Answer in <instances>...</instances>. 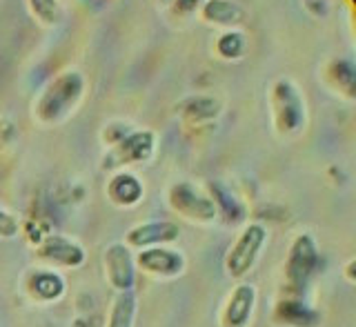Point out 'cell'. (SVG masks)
Segmentation results:
<instances>
[{"instance_id":"cell-4","label":"cell","mask_w":356,"mask_h":327,"mask_svg":"<svg viewBox=\"0 0 356 327\" xmlns=\"http://www.w3.org/2000/svg\"><path fill=\"white\" fill-rule=\"evenodd\" d=\"M267 243V230L261 223H248L236 236L234 245H229V250L225 254V272L232 278H243L248 276L256 261H259V254Z\"/></svg>"},{"instance_id":"cell-18","label":"cell","mask_w":356,"mask_h":327,"mask_svg":"<svg viewBox=\"0 0 356 327\" xmlns=\"http://www.w3.org/2000/svg\"><path fill=\"white\" fill-rule=\"evenodd\" d=\"M181 116L189 122H209L220 114V103L214 96H192L178 105Z\"/></svg>"},{"instance_id":"cell-23","label":"cell","mask_w":356,"mask_h":327,"mask_svg":"<svg viewBox=\"0 0 356 327\" xmlns=\"http://www.w3.org/2000/svg\"><path fill=\"white\" fill-rule=\"evenodd\" d=\"M205 0H174V9L178 11V14L183 16H189V14H196V11L203 7Z\"/></svg>"},{"instance_id":"cell-3","label":"cell","mask_w":356,"mask_h":327,"mask_svg":"<svg viewBox=\"0 0 356 327\" xmlns=\"http://www.w3.org/2000/svg\"><path fill=\"white\" fill-rule=\"evenodd\" d=\"M318 267V247L316 241L309 234H300L289 245V252L285 258V276L283 289L289 298H303L307 285L316 274Z\"/></svg>"},{"instance_id":"cell-21","label":"cell","mask_w":356,"mask_h":327,"mask_svg":"<svg viewBox=\"0 0 356 327\" xmlns=\"http://www.w3.org/2000/svg\"><path fill=\"white\" fill-rule=\"evenodd\" d=\"M18 232H20L18 218L14 216V214H9L7 209L0 207V239L11 241V239H16Z\"/></svg>"},{"instance_id":"cell-10","label":"cell","mask_w":356,"mask_h":327,"mask_svg":"<svg viewBox=\"0 0 356 327\" xmlns=\"http://www.w3.org/2000/svg\"><path fill=\"white\" fill-rule=\"evenodd\" d=\"M181 236V228L174 221H149L140 223L136 228H131L125 234V245L136 247V250H145V247H159V245H170L178 241Z\"/></svg>"},{"instance_id":"cell-6","label":"cell","mask_w":356,"mask_h":327,"mask_svg":"<svg viewBox=\"0 0 356 327\" xmlns=\"http://www.w3.org/2000/svg\"><path fill=\"white\" fill-rule=\"evenodd\" d=\"M167 200H170V207L178 216L187 218L189 223H211L218 216L216 202L211 200V196L203 194V191L196 189L192 183H185V180L170 187Z\"/></svg>"},{"instance_id":"cell-2","label":"cell","mask_w":356,"mask_h":327,"mask_svg":"<svg viewBox=\"0 0 356 327\" xmlns=\"http://www.w3.org/2000/svg\"><path fill=\"white\" fill-rule=\"evenodd\" d=\"M270 109L274 129L281 136H294L307 125V105L305 96L289 78H278L270 89Z\"/></svg>"},{"instance_id":"cell-16","label":"cell","mask_w":356,"mask_h":327,"mask_svg":"<svg viewBox=\"0 0 356 327\" xmlns=\"http://www.w3.org/2000/svg\"><path fill=\"white\" fill-rule=\"evenodd\" d=\"M27 292L40 303L58 301L65 294V278L54 269H36L27 278Z\"/></svg>"},{"instance_id":"cell-5","label":"cell","mask_w":356,"mask_h":327,"mask_svg":"<svg viewBox=\"0 0 356 327\" xmlns=\"http://www.w3.org/2000/svg\"><path fill=\"white\" fill-rule=\"evenodd\" d=\"M156 147V134L152 129H138L120 136L107 154L103 156V169L107 172H120L129 165L147 163Z\"/></svg>"},{"instance_id":"cell-11","label":"cell","mask_w":356,"mask_h":327,"mask_svg":"<svg viewBox=\"0 0 356 327\" xmlns=\"http://www.w3.org/2000/svg\"><path fill=\"white\" fill-rule=\"evenodd\" d=\"M256 308V287L252 283H238L232 289L220 312V327H248Z\"/></svg>"},{"instance_id":"cell-19","label":"cell","mask_w":356,"mask_h":327,"mask_svg":"<svg viewBox=\"0 0 356 327\" xmlns=\"http://www.w3.org/2000/svg\"><path fill=\"white\" fill-rule=\"evenodd\" d=\"M248 51V36L241 29H225L216 40V54L222 61H238Z\"/></svg>"},{"instance_id":"cell-24","label":"cell","mask_w":356,"mask_h":327,"mask_svg":"<svg viewBox=\"0 0 356 327\" xmlns=\"http://www.w3.org/2000/svg\"><path fill=\"white\" fill-rule=\"evenodd\" d=\"M345 278H348L350 283H356V258H350L348 265H345Z\"/></svg>"},{"instance_id":"cell-15","label":"cell","mask_w":356,"mask_h":327,"mask_svg":"<svg viewBox=\"0 0 356 327\" xmlns=\"http://www.w3.org/2000/svg\"><path fill=\"white\" fill-rule=\"evenodd\" d=\"M323 81L343 98L354 100L356 96V67L350 58H334L323 70Z\"/></svg>"},{"instance_id":"cell-22","label":"cell","mask_w":356,"mask_h":327,"mask_svg":"<svg viewBox=\"0 0 356 327\" xmlns=\"http://www.w3.org/2000/svg\"><path fill=\"white\" fill-rule=\"evenodd\" d=\"M300 5L314 18H325L330 14V0H300Z\"/></svg>"},{"instance_id":"cell-13","label":"cell","mask_w":356,"mask_h":327,"mask_svg":"<svg viewBox=\"0 0 356 327\" xmlns=\"http://www.w3.org/2000/svg\"><path fill=\"white\" fill-rule=\"evenodd\" d=\"M107 196L114 205L134 207V205H138L140 198L145 196V189L136 174L127 172V169H120V172H114V176L109 178Z\"/></svg>"},{"instance_id":"cell-17","label":"cell","mask_w":356,"mask_h":327,"mask_svg":"<svg viewBox=\"0 0 356 327\" xmlns=\"http://www.w3.org/2000/svg\"><path fill=\"white\" fill-rule=\"evenodd\" d=\"M136 310H138L136 292L134 289L118 292L109 308L107 327H134V323H136Z\"/></svg>"},{"instance_id":"cell-12","label":"cell","mask_w":356,"mask_h":327,"mask_svg":"<svg viewBox=\"0 0 356 327\" xmlns=\"http://www.w3.org/2000/svg\"><path fill=\"white\" fill-rule=\"evenodd\" d=\"M198 14L209 25L225 29H238L248 18V11L236 0H205Z\"/></svg>"},{"instance_id":"cell-8","label":"cell","mask_w":356,"mask_h":327,"mask_svg":"<svg viewBox=\"0 0 356 327\" xmlns=\"http://www.w3.org/2000/svg\"><path fill=\"white\" fill-rule=\"evenodd\" d=\"M36 256L42 263L54 265V267H67V269L81 267L87 258L83 245H78L76 241L67 239L63 234L47 236V239L36 247Z\"/></svg>"},{"instance_id":"cell-25","label":"cell","mask_w":356,"mask_h":327,"mask_svg":"<svg viewBox=\"0 0 356 327\" xmlns=\"http://www.w3.org/2000/svg\"><path fill=\"white\" fill-rule=\"evenodd\" d=\"M159 3H161V5H172L174 0H159Z\"/></svg>"},{"instance_id":"cell-7","label":"cell","mask_w":356,"mask_h":327,"mask_svg":"<svg viewBox=\"0 0 356 327\" xmlns=\"http://www.w3.org/2000/svg\"><path fill=\"white\" fill-rule=\"evenodd\" d=\"M103 265L109 285L116 292L134 289V285H136V263H134L131 247H127L125 243L109 245L103 256Z\"/></svg>"},{"instance_id":"cell-20","label":"cell","mask_w":356,"mask_h":327,"mask_svg":"<svg viewBox=\"0 0 356 327\" xmlns=\"http://www.w3.org/2000/svg\"><path fill=\"white\" fill-rule=\"evenodd\" d=\"M33 20L42 27H56L63 20L60 0H27Z\"/></svg>"},{"instance_id":"cell-1","label":"cell","mask_w":356,"mask_h":327,"mask_svg":"<svg viewBox=\"0 0 356 327\" xmlns=\"http://www.w3.org/2000/svg\"><path fill=\"white\" fill-rule=\"evenodd\" d=\"M85 94V76L78 70H65L54 76L49 85L42 89L36 105H33V116L44 125L60 122L76 109Z\"/></svg>"},{"instance_id":"cell-14","label":"cell","mask_w":356,"mask_h":327,"mask_svg":"<svg viewBox=\"0 0 356 327\" xmlns=\"http://www.w3.org/2000/svg\"><path fill=\"white\" fill-rule=\"evenodd\" d=\"M274 321L289 327H316L321 323V314L312 310L303 298L283 296L274 308Z\"/></svg>"},{"instance_id":"cell-9","label":"cell","mask_w":356,"mask_h":327,"mask_svg":"<svg viewBox=\"0 0 356 327\" xmlns=\"http://www.w3.org/2000/svg\"><path fill=\"white\" fill-rule=\"evenodd\" d=\"M138 269H143L149 276H163V278H174L181 276L185 269V256L170 247L159 245V247H145L140 254L134 258Z\"/></svg>"}]
</instances>
